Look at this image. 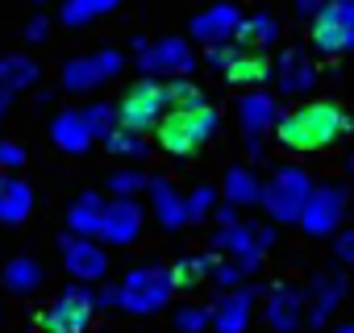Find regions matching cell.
<instances>
[{"mask_svg":"<svg viewBox=\"0 0 354 333\" xmlns=\"http://www.w3.org/2000/svg\"><path fill=\"white\" fill-rule=\"evenodd\" d=\"M271 125H275L279 146H288V150H325L337 137H346V129H350L346 113L333 100H308V104L275 117Z\"/></svg>","mask_w":354,"mask_h":333,"instance_id":"6da1fadb","label":"cell"},{"mask_svg":"<svg viewBox=\"0 0 354 333\" xmlns=\"http://www.w3.org/2000/svg\"><path fill=\"white\" fill-rule=\"evenodd\" d=\"M217 108L213 104H196V108H167L162 117H158V146L162 150H171V154H196L209 137H213V129H217Z\"/></svg>","mask_w":354,"mask_h":333,"instance_id":"7a4b0ae2","label":"cell"},{"mask_svg":"<svg viewBox=\"0 0 354 333\" xmlns=\"http://www.w3.org/2000/svg\"><path fill=\"white\" fill-rule=\"evenodd\" d=\"M354 42V0H321L313 13V46L321 55H346Z\"/></svg>","mask_w":354,"mask_h":333,"instance_id":"3957f363","label":"cell"},{"mask_svg":"<svg viewBox=\"0 0 354 333\" xmlns=\"http://www.w3.org/2000/svg\"><path fill=\"white\" fill-rule=\"evenodd\" d=\"M167 108H171V104H167V88L154 84V79H142V84H133V88L125 92V100L117 104V125L129 129V133H146V129L158 125V117H162Z\"/></svg>","mask_w":354,"mask_h":333,"instance_id":"277c9868","label":"cell"},{"mask_svg":"<svg viewBox=\"0 0 354 333\" xmlns=\"http://www.w3.org/2000/svg\"><path fill=\"white\" fill-rule=\"evenodd\" d=\"M308 192H313V184H308V175L300 166H279V171L267 180V188H259V196H263V204H267V213L275 221H296Z\"/></svg>","mask_w":354,"mask_h":333,"instance_id":"5b68a950","label":"cell"},{"mask_svg":"<svg viewBox=\"0 0 354 333\" xmlns=\"http://www.w3.org/2000/svg\"><path fill=\"white\" fill-rule=\"evenodd\" d=\"M171 279H167V271L162 267H138V271H129L125 275V283L117 287V304L121 308H129V312H158L167 300H171Z\"/></svg>","mask_w":354,"mask_h":333,"instance_id":"8992f818","label":"cell"},{"mask_svg":"<svg viewBox=\"0 0 354 333\" xmlns=\"http://www.w3.org/2000/svg\"><path fill=\"white\" fill-rule=\"evenodd\" d=\"M92 308H96L92 292L88 287H71V292L59 296V304H50L38 316V329L42 333H84L88 321H92Z\"/></svg>","mask_w":354,"mask_h":333,"instance_id":"52a82bcc","label":"cell"},{"mask_svg":"<svg viewBox=\"0 0 354 333\" xmlns=\"http://www.w3.org/2000/svg\"><path fill=\"white\" fill-rule=\"evenodd\" d=\"M138 63H142V71L154 79V75H188L192 67H196V59H192V50H188V42L184 38H162V42H154V46H138Z\"/></svg>","mask_w":354,"mask_h":333,"instance_id":"ba28073f","label":"cell"},{"mask_svg":"<svg viewBox=\"0 0 354 333\" xmlns=\"http://www.w3.org/2000/svg\"><path fill=\"white\" fill-rule=\"evenodd\" d=\"M121 50H96V55H84V59H71L63 67V88L67 92H88V88H100L104 79H113L121 71Z\"/></svg>","mask_w":354,"mask_h":333,"instance_id":"9c48e42d","label":"cell"},{"mask_svg":"<svg viewBox=\"0 0 354 333\" xmlns=\"http://www.w3.org/2000/svg\"><path fill=\"white\" fill-rule=\"evenodd\" d=\"M346 217V192L342 188H321V192H308L304 209H300V225L313 234V238H325L337 229V221Z\"/></svg>","mask_w":354,"mask_h":333,"instance_id":"30bf717a","label":"cell"},{"mask_svg":"<svg viewBox=\"0 0 354 333\" xmlns=\"http://www.w3.org/2000/svg\"><path fill=\"white\" fill-rule=\"evenodd\" d=\"M138 229H142V209H138V200L121 196V200H113V204L100 209V225H96V234H100L104 242H113V246H129V242L138 238Z\"/></svg>","mask_w":354,"mask_h":333,"instance_id":"8fae6325","label":"cell"},{"mask_svg":"<svg viewBox=\"0 0 354 333\" xmlns=\"http://www.w3.org/2000/svg\"><path fill=\"white\" fill-rule=\"evenodd\" d=\"M238 26H242L238 5H213V9H205V13L192 21V38L205 42V46H221V42H234Z\"/></svg>","mask_w":354,"mask_h":333,"instance_id":"7c38bea8","label":"cell"},{"mask_svg":"<svg viewBox=\"0 0 354 333\" xmlns=\"http://www.w3.org/2000/svg\"><path fill=\"white\" fill-rule=\"evenodd\" d=\"M63 263H67V271L75 275V279H100L104 271H109V263H104V250L100 246H92L88 238H63Z\"/></svg>","mask_w":354,"mask_h":333,"instance_id":"4fadbf2b","label":"cell"},{"mask_svg":"<svg viewBox=\"0 0 354 333\" xmlns=\"http://www.w3.org/2000/svg\"><path fill=\"white\" fill-rule=\"evenodd\" d=\"M317 84V63L304 55V50H288L279 59V92L283 96H300Z\"/></svg>","mask_w":354,"mask_h":333,"instance_id":"5bb4252c","label":"cell"},{"mask_svg":"<svg viewBox=\"0 0 354 333\" xmlns=\"http://www.w3.org/2000/svg\"><path fill=\"white\" fill-rule=\"evenodd\" d=\"M300 321H304V296L300 292H288V287H275L271 292V304H267V325L275 333H292Z\"/></svg>","mask_w":354,"mask_h":333,"instance_id":"9a60e30c","label":"cell"},{"mask_svg":"<svg viewBox=\"0 0 354 333\" xmlns=\"http://www.w3.org/2000/svg\"><path fill=\"white\" fill-rule=\"evenodd\" d=\"M30 204H34V196H30V188L21 180L0 175V221H5V225L26 221L30 217Z\"/></svg>","mask_w":354,"mask_h":333,"instance_id":"2e32d148","label":"cell"},{"mask_svg":"<svg viewBox=\"0 0 354 333\" xmlns=\"http://www.w3.org/2000/svg\"><path fill=\"white\" fill-rule=\"evenodd\" d=\"M50 137H55V146H63V150H71V154L88 150V142H92V133H88V125H84L80 108L59 113V117H55V125H50Z\"/></svg>","mask_w":354,"mask_h":333,"instance_id":"e0dca14e","label":"cell"},{"mask_svg":"<svg viewBox=\"0 0 354 333\" xmlns=\"http://www.w3.org/2000/svg\"><path fill=\"white\" fill-rule=\"evenodd\" d=\"M225 75L234 84H263V79H271V63L259 50H234V59L225 63Z\"/></svg>","mask_w":354,"mask_h":333,"instance_id":"ac0fdd59","label":"cell"},{"mask_svg":"<svg viewBox=\"0 0 354 333\" xmlns=\"http://www.w3.org/2000/svg\"><path fill=\"white\" fill-rule=\"evenodd\" d=\"M238 117H242V129L246 133H263L275 121V100L263 96V92H250V96L238 100Z\"/></svg>","mask_w":354,"mask_h":333,"instance_id":"d6986e66","label":"cell"},{"mask_svg":"<svg viewBox=\"0 0 354 333\" xmlns=\"http://www.w3.org/2000/svg\"><path fill=\"white\" fill-rule=\"evenodd\" d=\"M34 79H38V63L34 59H21V55L0 59V88H5L9 96L21 92V88H34Z\"/></svg>","mask_w":354,"mask_h":333,"instance_id":"ffe728a7","label":"cell"},{"mask_svg":"<svg viewBox=\"0 0 354 333\" xmlns=\"http://www.w3.org/2000/svg\"><path fill=\"white\" fill-rule=\"evenodd\" d=\"M250 304H254V292H234V296H225L221 308H217V316H213V325H217L221 333H242V325H246V316H250Z\"/></svg>","mask_w":354,"mask_h":333,"instance_id":"44dd1931","label":"cell"},{"mask_svg":"<svg viewBox=\"0 0 354 333\" xmlns=\"http://www.w3.org/2000/svg\"><path fill=\"white\" fill-rule=\"evenodd\" d=\"M150 196H154V213H158L162 225H188L184 221V196L167 180H150Z\"/></svg>","mask_w":354,"mask_h":333,"instance_id":"7402d4cb","label":"cell"},{"mask_svg":"<svg viewBox=\"0 0 354 333\" xmlns=\"http://www.w3.org/2000/svg\"><path fill=\"white\" fill-rule=\"evenodd\" d=\"M275 38H279V30H275V17H267V13L242 17V26H238V34H234V42H238L242 50L267 46V42H275Z\"/></svg>","mask_w":354,"mask_h":333,"instance_id":"603a6c76","label":"cell"},{"mask_svg":"<svg viewBox=\"0 0 354 333\" xmlns=\"http://www.w3.org/2000/svg\"><path fill=\"white\" fill-rule=\"evenodd\" d=\"M221 196L230 200V204H254L259 200V180H254V171H246V166H230V175H225V184H221Z\"/></svg>","mask_w":354,"mask_h":333,"instance_id":"cb8c5ba5","label":"cell"},{"mask_svg":"<svg viewBox=\"0 0 354 333\" xmlns=\"http://www.w3.org/2000/svg\"><path fill=\"white\" fill-rule=\"evenodd\" d=\"M100 209H104V200L100 196H80L75 200V209H71V234L75 238H96V225H100Z\"/></svg>","mask_w":354,"mask_h":333,"instance_id":"d4e9b609","label":"cell"},{"mask_svg":"<svg viewBox=\"0 0 354 333\" xmlns=\"http://www.w3.org/2000/svg\"><path fill=\"white\" fill-rule=\"evenodd\" d=\"M205 271H213V258L209 254H192V258H180L171 271H167V279H171V287H192V283H201L205 279Z\"/></svg>","mask_w":354,"mask_h":333,"instance_id":"484cf974","label":"cell"},{"mask_svg":"<svg viewBox=\"0 0 354 333\" xmlns=\"http://www.w3.org/2000/svg\"><path fill=\"white\" fill-rule=\"evenodd\" d=\"M113 5H121V0H67V5H63V21H67V26H84V21H92V17L109 13Z\"/></svg>","mask_w":354,"mask_h":333,"instance_id":"4316f807","label":"cell"},{"mask_svg":"<svg viewBox=\"0 0 354 333\" xmlns=\"http://www.w3.org/2000/svg\"><path fill=\"white\" fill-rule=\"evenodd\" d=\"M5 283H9L13 292H34V287L42 283V271H38L34 258H13L9 271H5Z\"/></svg>","mask_w":354,"mask_h":333,"instance_id":"83f0119b","label":"cell"},{"mask_svg":"<svg viewBox=\"0 0 354 333\" xmlns=\"http://www.w3.org/2000/svg\"><path fill=\"white\" fill-rule=\"evenodd\" d=\"M80 117H84L92 137H104L117 125V104H88V108H80Z\"/></svg>","mask_w":354,"mask_h":333,"instance_id":"f1b7e54d","label":"cell"},{"mask_svg":"<svg viewBox=\"0 0 354 333\" xmlns=\"http://www.w3.org/2000/svg\"><path fill=\"white\" fill-rule=\"evenodd\" d=\"M104 142H109L113 154H125V158H142V154H146L142 133H129V129H121V125H113V129L104 133Z\"/></svg>","mask_w":354,"mask_h":333,"instance_id":"f546056e","label":"cell"},{"mask_svg":"<svg viewBox=\"0 0 354 333\" xmlns=\"http://www.w3.org/2000/svg\"><path fill=\"white\" fill-rule=\"evenodd\" d=\"M162 88H167V104H175V108H196V104H205L201 88L188 75H180L175 84H162Z\"/></svg>","mask_w":354,"mask_h":333,"instance_id":"4dcf8cb0","label":"cell"},{"mask_svg":"<svg viewBox=\"0 0 354 333\" xmlns=\"http://www.w3.org/2000/svg\"><path fill=\"white\" fill-rule=\"evenodd\" d=\"M213 204H217V188H196L192 196H184V221H205L209 213H213Z\"/></svg>","mask_w":354,"mask_h":333,"instance_id":"1f68e13d","label":"cell"},{"mask_svg":"<svg viewBox=\"0 0 354 333\" xmlns=\"http://www.w3.org/2000/svg\"><path fill=\"white\" fill-rule=\"evenodd\" d=\"M342 300V279L333 275V279H325V283H317V304H313V325H321L329 312H333V304Z\"/></svg>","mask_w":354,"mask_h":333,"instance_id":"d6a6232c","label":"cell"},{"mask_svg":"<svg viewBox=\"0 0 354 333\" xmlns=\"http://www.w3.org/2000/svg\"><path fill=\"white\" fill-rule=\"evenodd\" d=\"M175 325H180L184 333H196V329L209 325V312H205V308H184L180 316H175Z\"/></svg>","mask_w":354,"mask_h":333,"instance_id":"836d02e7","label":"cell"},{"mask_svg":"<svg viewBox=\"0 0 354 333\" xmlns=\"http://www.w3.org/2000/svg\"><path fill=\"white\" fill-rule=\"evenodd\" d=\"M213 275H217V283H242L246 279V267L234 258V263H213Z\"/></svg>","mask_w":354,"mask_h":333,"instance_id":"e575fe53","label":"cell"},{"mask_svg":"<svg viewBox=\"0 0 354 333\" xmlns=\"http://www.w3.org/2000/svg\"><path fill=\"white\" fill-rule=\"evenodd\" d=\"M142 184H146V180H142L138 171H117V175H113V192H117V196H129V192H138Z\"/></svg>","mask_w":354,"mask_h":333,"instance_id":"d590c367","label":"cell"},{"mask_svg":"<svg viewBox=\"0 0 354 333\" xmlns=\"http://www.w3.org/2000/svg\"><path fill=\"white\" fill-rule=\"evenodd\" d=\"M26 162V150L13 146V142H0V166H21Z\"/></svg>","mask_w":354,"mask_h":333,"instance_id":"8d00e7d4","label":"cell"},{"mask_svg":"<svg viewBox=\"0 0 354 333\" xmlns=\"http://www.w3.org/2000/svg\"><path fill=\"white\" fill-rule=\"evenodd\" d=\"M337 258H342V263L354 258V234H337Z\"/></svg>","mask_w":354,"mask_h":333,"instance_id":"74e56055","label":"cell"},{"mask_svg":"<svg viewBox=\"0 0 354 333\" xmlns=\"http://www.w3.org/2000/svg\"><path fill=\"white\" fill-rule=\"evenodd\" d=\"M26 34H30V42H42V38H46V17H34V21L26 26Z\"/></svg>","mask_w":354,"mask_h":333,"instance_id":"f35d334b","label":"cell"},{"mask_svg":"<svg viewBox=\"0 0 354 333\" xmlns=\"http://www.w3.org/2000/svg\"><path fill=\"white\" fill-rule=\"evenodd\" d=\"M217 217H221V225H234V221H238V204H230V200H225V204L217 209Z\"/></svg>","mask_w":354,"mask_h":333,"instance_id":"ab89813d","label":"cell"},{"mask_svg":"<svg viewBox=\"0 0 354 333\" xmlns=\"http://www.w3.org/2000/svg\"><path fill=\"white\" fill-rule=\"evenodd\" d=\"M317 5H321V0H296V13H300V17H313Z\"/></svg>","mask_w":354,"mask_h":333,"instance_id":"60d3db41","label":"cell"},{"mask_svg":"<svg viewBox=\"0 0 354 333\" xmlns=\"http://www.w3.org/2000/svg\"><path fill=\"white\" fill-rule=\"evenodd\" d=\"M333 333H354V329H350V325H337V329H333Z\"/></svg>","mask_w":354,"mask_h":333,"instance_id":"b9f144b4","label":"cell"}]
</instances>
